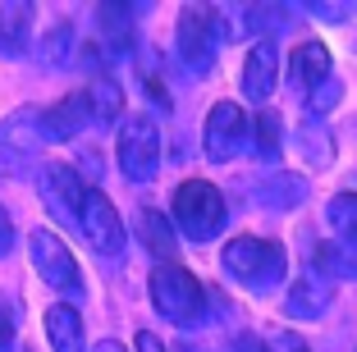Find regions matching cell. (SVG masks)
<instances>
[{"instance_id":"cell-1","label":"cell","mask_w":357,"mask_h":352,"mask_svg":"<svg viewBox=\"0 0 357 352\" xmlns=\"http://www.w3.org/2000/svg\"><path fill=\"white\" fill-rule=\"evenodd\" d=\"M174 224L183 238L192 243H211L215 234H225L229 224V211H225L220 188L206 183V178H188V183L174 188Z\"/></svg>"},{"instance_id":"cell-2","label":"cell","mask_w":357,"mask_h":352,"mask_svg":"<svg viewBox=\"0 0 357 352\" xmlns=\"http://www.w3.org/2000/svg\"><path fill=\"white\" fill-rule=\"evenodd\" d=\"M225 270H229L234 280L243 289H275L284 280V270H289V257H284L280 243L271 238H252V234H243V238H229L225 243Z\"/></svg>"},{"instance_id":"cell-3","label":"cell","mask_w":357,"mask_h":352,"mask_svg":"<svg viewBox=\"0 0 357 352\" xmlns=\"http://www.w3.org/2000/svg\"><path fill=\"white\" fill-rule=\"evenodd\" d=\"M151 307H156L169 325H192V321H202V311H206V293H202V284L192 280L183 266L165 261V266L151 270Z\"/></svg>"},{"instance_id":"cell-4","label":"cell","mask_w":357,"mask_h":352,"mask_svg":"<svg viewBox=\"0 0 357 352\" xmlns=\"http://www.w3.org/2000/svg\"><path fill=\"white\" fill-rule=\"evenodd\" d=\"M215 14L211 5H188L178 10V23H174V55L178 64L192 73V78H206L211 64H215Z\"/></svg>"},{"instance_id":"cell-5","label":"cell","mask_w":357,"mask_h":352,"mask_svg":"<svg viewBox=\"0 0 357 352\" xmlns=\"http://www.w3.org/2000/svg\"><path fill=\"white\" fill-rule=\"evenodd\" d=\"M46 133H42V110H14L0 124V178H23L32 160L42 155Z\"/></svg>"},{"instance_id":"cell-6","label":"cell","mask_w":357,"mask_h":352,"mask_svg":"<svg viewBox=\"0 0 357 352\" xmlns=\"http://www.w3.org/2000/svg\"><path fill=\"white\" fill-rule=\"evenodd\" d=\"M115 155H119L124 178H133V183H151L156 169H160V128H156V119H147V114L124 119Z\"/></svg>"},{"instance_id":"cell-7","label":"cell","mask_w":357,"mask_h":352,"mask_svg":"<svg viewBox=\"0 0 357 352\" xmlns=\"http://www.w3.org/2000/svg\"><path fill=\"white\" fill-rule=\"evenodd\" d=\"M28 257H32V270H37L51 289L69 293V298L83 293V275H78L74 252H69L64 238H55L51 229H32V234H28Z\"/></svg>"},{"instance_id":"cell-8","label":"cell","mask_w":357,"mask_h":352,"mask_svg":"<svg viewBox=\"0 0 357 352\" xmlns=\"http://www.w3.org/2000/svg\"><path fill=\"white\" fill-rule=\"evenodd\" d=\"M78 229H83L87 247H92L101 261H115L119 252H124V220H119L115 201L105 197V192H96V188H87L83 215H78Z\"/></svg>"},{"instance_id":"cell-9","label":"cell","mask_w":357,"mask_h":352,"mask_svg":"<svg viewBox=\"0 0 357 352\" xmlns=\"http://www.w3.org/2000/svg\"><path fill=\"white\" fill-rule=\"evenodd\" d=\"M248 133H252L248 110L234 101H215L206 114V128H202V146H206L211 160H234L248 146Z\"/></svg>"},{"instance_id":"cell-10","label":"cell","mask_w":357,"mask_h":352,"mask_svg":"<svg viewBox=\"0 0 357 352\" xmlns=\"http://www.w3.org/2000/svg\"><path fill=\"white\" fill-rule=\"evenodd\" d=\"M37 192H42L46 211H51L55 220H64V224L74 220V224H78V215H83V197H87V183L78 178V169L60 165V160L42 165V183H37Z\"/></svg>"},{"instance_id":"cell-11","label":"cell","mask_w":357,"mask_h":352,"mask_svg":"<svg viewBox=\"0 0 357 352\" xmlns=\"http://www.w3.org/2000/svg\"><path fill=\"white\" fill-rule=\"evenodd\" d=\"M243 96L248 101H271L275 87H280V51H275L271 42H257L252 51H248V60H243Z\"/></svg>"},{"instance_id":"cell-12","label":"cell","mask_w":357,"mask_h":352,"mask_svg":"<svg viewBox=\"0 0 357 352\" xmlns=\"http://www.w3.org/2000/svg\"><path fill=\"white\" fill-rule=\"evenodd\" d=\"M87 124H92V110H87V96L83 92H69V96H60L51 110H42V133H46V142L78 137Z\"/></svg>"},{"instance_id":"cell-13","label":"cell","mask_w":357,"mask_h":352,"mask_svg":"<svg viewBox=\"0 0 357 352\" xmlns=\"http://www.w3.org/2000/svg\"><path fill=\"white\" fill-rule=\"evenodd\" d=\"M42 325H46V339H51L55 352H87V330H83V316H78V307H69V302H55V307H46Z\"/></svg>"},{"instance_id":"cell-14","label":"cell","mask_w":357,"mask_h":352,"mask_svg":"<svg viewBox=\"0 0 357 352\" xmlns=\"http://www.w3.org/2000/svg\"><path fill=\"white\" fill-rule=\"evenodd\" d=\"M32 42V5L28 0H0V55L19 60Z\"/></svg>"},{"instance_id":"cell-15","label":"cell","mask_w":357,"mask_h":352,"mask_svg":"<svg viewBox=\"0 0 357 352\" xmlns=\"http://www.w3.org/2000/svg\"><path fill=\"white\" fill-rule=\"evenodd\" d=\"M326 307H330V284L321 275H303V280H294L289 293H284V316L289 321H316Z\"/></svg>"},{"instance_id":"cell-16","label":"cell","mask_w":357,"mask_h":352,"mask_svg":"<svg viewBox=\"0 0 357 352\" xmlns=\"http://www.w3.org/2000/svg\"><path fill=\"white\" fill-rule=\"evenodd\" d=\"M330 78V51L321 42H303L294 46V55H289V83L303 87V92H316V87Z\"/></svg>"},{"instance_id":"cell-17","label":"cell","mask_w":357,"mask_h":352,"mask_svg":"<svg viewBox=\"0 0 357 352\" xmlns=\"http://www.w3.org/2000/svg\"><path fill=\"white\" fill-rule=\"evenodd\" d=\"M83 96H87V110H92L96 124H115L119 114H124V92H119V83L110 73H96Z\"/></svg>"},{"instance_id":"cell-18","label":"cell","mask_w":357,"mask_h":352,"mask_svg":"<svg viewBox=\"0 0 357 352\" xmlns=\"http://www.w3.org/2000/svg\"><path fill=\"white\" fill-rule=\"evenodd\" d=\"M137 238L151 247V257H160V266H165V257H174V224L160 211H142L137 215Z\"/></svg>"},{"instance_id":"cell-19","label":"cell","mask_w":357,"mask_h":352,"mask_svg":"<svg viewBox=\"0 0 357 352\" xmlns=\"http://www.w3.org/2000/svg\"><path fill=\"white\" fill-rule=\"evenodd\" d=\"M330 229L339 234V243H357V192H339L326 206Z\"/></svg>"},{"instance_id":"cell-20","label":"cell","mask_w":357,"mask_h":352,"mask_svg":"<svg viewBox=\"0 0 357 352\" xmlns=\"http://www.w3.org/2000/svg\"><path fill=\"white\" fill-rule=\"evenodd\" d=\"M307 197V183L298 174H289V178H271V183L257 192V201H266V206H298V201Z\"/></svg>"},{"instance_id":"cell-21","label":"cell","mask_w":357,"mask_h":352,"mask_svg":"<svg viewBox=\"0 0 357 352\" xmlns=\"http://www.w3.org/2000/svg\"><path fill=\"white\" fill-rule=\"evenodd\" d=\"M316 261L330 270V275H344V280H357V243H330V247L316 252Z\"/></svg>"},{"instance_id":"cell-22","label":"cell","mask_w":357,"mask_h":352,"mask_svg":"<svg viewBox=\"0 0 357 352\" xmlns=\"http://www.w3.org/2000/svg\"><path fill=\"white\" fill-rule=\"evenodd\" d=\"M69 51H74V23H55L46 46H42V64L46 69H64V64H69Z\"/></svg>"},{"instance_id":"cell-23","label":"cell","mask_w":357,"mask_h":352,"mask_svg":"<svg viewBox=\"0 0 357 352\" xmlns=\"http://www.w3.org/2000/svg\"><path fill=\"white\" fill-rule=\"evenodd\" d=\"M252 124H257V155L261 160H280V119L271 110H261Z\"/></svg>"},{"instance_id":"cell-24","label":"cell","mask_w":357,"mask_h":352,"mask_svg":"<svg viewBox=\"0 0 357 352\" xmlns=\"http://www.w3.org/2000/svg\"><path fill=\"white\" fill-rule=\"evenodd\" d=\"M96 23H101V32L110 42H124L128 37V10H119V5H101V10H96Z\"/></svg>"},{"instance_id":"cell-25","label":"cell","mask_w":357,"mask_h":352,"mask_svg":"<svg viewBox=\"0 0 357 352\" xmlns=\"http://www.w3.org/2000/svg\"><path fill=\"white\" fill-rule=\"evenodd\" d=\"M307 14H312V19H321V23H344V19H353V14H357V5H326V0H307Z\"/></svg>"},{"instance_id":"cell-26","label":"cell","mask_w":357,"mask_h":352,"mask_svg":"<svg viewBox=\"0 0 357 352\" xmlns=\"http://www.w3.org/2000/svg\"><path fill=\"white\" fill-rule=\"evenodd\" d=\"M335 101H339V83H335V78H326L316 92H307V110H316V114H326Z\"/></svg>"},{"instance_id":"cell-27","label":"cell","mask_w":357,"mask_h":352,"mask_svg":"<svg viewBox=\"0 0 357 352\" xmlns=\"http://www.w3.org/2000/svg\"><path fill=\"white\" fill-rule=\"evenodd\" d=\"M266 352H307V343L298 339V334H289V330H284V334H275V339L266 343Z\"/></svg>"},{"instance_id":"cell-28","label":"cell","mask_w":357,"mask_h":352,"mask_svg":"<svg viewBox=\"0 0 357 352\" xmlns=\"http://www.w3.org/2000/svg\"><path fill=\"white\" fill-rule=\"evenodd\" d=\"M14 247V220H10V211L0 206V257Z\"/></svg>"},{"instance_id":"cell-29","label":"cell","mask_w":357,"mask_h":352,"mask_svg":"<svg viewBox=\"0 0 357 352\" xmlns=\"http://www.w3.org/2000/svg\"><path fill=\"white\" fill-rule=\"evenodd\" d=\"M229 352H266V343L252 339V334H238V339L229 343Z\"/></svg>"},{"instance_id":"cell-30","label":"cell","mask_w":357,"mask_h":352,"mask_svg":"<svg viewBox=\"0 0 357 352\" xmlns=\"http://www.w3.org/2000/svg\"><path fill=\"white\" fill-rule=\"evenodd\" d=\"M137 352H165V343H160L151 330H137Z\"/></svg>"},{"instance_id":"cell-31","label":"cell","mask_w":357,"mask_h":352,"mask_svg":"<svg viewBox=\"0 0 357 352\" xmlns=\"http://www.w3.org/2000/svg\"><path fill=\"white\" fill-rule=\"evenodd\" d=\"M10 339H14V325H10V311L0 307V352L10 348Z\"/></svg>"},{"instance_id":"cell-32","label":"cell","mask_w":357,"mask_h":352,"mask_svg":"<svg viewBox=\"0 0 357 352\" xmlns=\"http://www.w3.org/2000/svg\"><path fill=\"white\" fill-rule=\"evenodd\" d=\"M96 352H124V348H119L115 339H105V343H101V348H96Z\"/></svg>"},{"instance_id":"cell-33","label":"cell","mask_w":357,"mask_h":352,"mask_svg":"<svg viewBox=\"0 0 357 352\" xmlns=\"http://www.w3.org/2000/svg\"><path fill=\"white\" fill-rule=\"evenodd\" d=\"M178 352H202V348H192V343H183V348H178Z\"/></svg>"}]
</instances>
